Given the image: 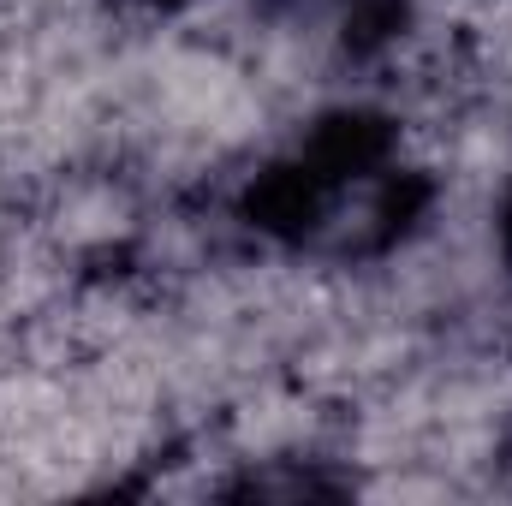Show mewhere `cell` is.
<instances>
[{
  "instance_id": "cell-1",
  "label": "cell",
  "mask_w": 512,
  "mask_h": 506,
  "mask_svg": "<svg viewBox=\"0 0 512 506\" xmlns=\"http://www.w3.org/2000/svg\"><path fill=\"white\" fill-rule=\"evenodd\" d=\"M203 0H96V12L114 24V30H167V24H185Z\"/></svg>"
},
{
  "instance_id": "cell-2",
  "label": "cell",
  "mask_w": 512,
  "mask_h": 506,
  "mask_svg": "<svg viewBox=\"0 0 512 506\" xmlns=\"http://www.w3.org/2000/svg\"><path fill=\"white\" fill-rule=\"evenodd\" d=\"M507 108H512V90H507Z\"/></svg>"
}]
</instances>
